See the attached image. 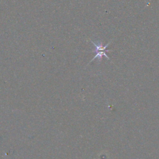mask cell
I'll return each mask as SVG.
<instances>
[{"instance_id":"6da1fadb","label":"cell","mask_w":159,"mask_h":159,"mask_svg":"<svg viewBox=\"0 0 159 159\" xmlns=\"http://www.w3.org/2000/svg\"><path fill=\"white\" fill-rule=\"evenodd\" d=\"M91 40V42L93 43V44L94 45V46L95 47V50H94V52H96V55L93 57V58L90 61L89 63H91L92 61H93L95 58H98L99 60H101L102 56H104V57H106L108 60H110V58H109L107 57V55H106V52L110 51V50H106V48H107V47L108 46V45L111 43V42H109V43H107L106 45L103 46L101 42H98L97 43H96V42L92 41L91 40Z\"/></svg>"}]
</instances>
